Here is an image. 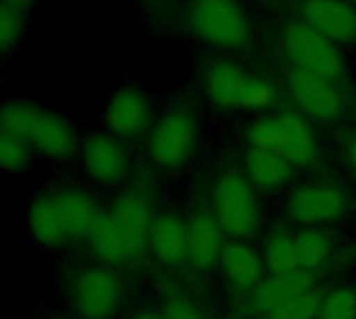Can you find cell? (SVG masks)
I'll list each match as a JSON object with an SVG mask.
<instances>
[{
    "label": "cell",
    "mask_w": 356,
    "mask_h": 319,
    "mask_svg": "<svg viewBox=\"0 0 356 319\" xmlns=\"http://www.w3.org/2000/svg\"><path fill=\"white\" fill-rule=\"evenodd\" d=\"M123 301V282L106 267H86L71 280V305L79 319H111Z\"/></svg>",
    "instance_id": "cell-7"
},
{
    "label": "cell",
    "mask_w": 356,
    "mask_h": 319,
    "mask_svg": "<svg viewBox=\"0 0 356 319\" xmlns=\"http://www.w3.org/2000/svg\"><path fill=\"white\" fill-rule=\"evenodd\" d=\"M321 303H323L321 293L309 290L305 295L286 301L271 313L263 316V319H317L321 311Z\"/></svg>",
    "instance_id": "cell-26"
},
{
    "label": "cell",
    "mask_w": 356,
    "mask_h": 319,
    "mask_svg": "<svg viewBox=\"0 0 356 319\" xmlns=\"http://www.w3.org/2000/svg\"><path fill=\"white\" fill-rule=\"evenodd\" d=\"M277 123H280L277 153H282L294 167L315 165L321 157V148L305 115L296 111H284L277 115Z\"/></svg>",
    "instance_id": "cell-15"
},
{
    "label": "cell",
    "mask_w": 356,
    "mask_h": 319,
    "mask_svg": "<svg viewBox=\"0 0 356 319\" xmlns=\"http://www.w3.org/2000/svg\"><path fill=\"white\" fill-rule=\"evenodd\" d=\"M188 27L196 40L215 48L242 50L250 42V23L240 0H192Z\"/></svg>",
    "instance_id": "cell-3"
},
{
    "label": "cell",
    "mask_w": 356,
    "mask_h": 319,
    "mask_svg": "<svg viewBox=\"0 0 356 319\" xmlns=\"http://www.w3.org/2000/svg\"><path fill=\"white\" fill-rule=\"evenodd\" d=\"M317 319H356V290L334 288L323 297Z\"/></svg>",
    "instance_id": "cell-28"
},
{
    "label": "cell",
    "mask_w": 356,
    "mask_h": 319,
    "mask_svg": "<svg viewBox=\"0 0 356 319\" xmlns=\"http://www.w3.org/2000/svg\"><path fill=\"white\" fill-rule=\"evenodd\" d=\"M288 215L300 226H330L350 215V194L338 184L315 182L296 188L288 201Z\"/></svg>",
    "instance_id": "cell-8"
},
{
    "label": "cell",
    "mask_w": 356,
    "mask_h": 319,
    "mask_svg": "<svg viewBox=\"0 0 356 319\" xmlns=\"http://www.w3.org/2000/svg\"><path fill=\"white\" fill-rule=\"evenodd\" d=\"M25 33V13L0 4V52L2 56L13 54Z\"/></svg>",
    "instance_id": "cell-27"
},
{
    "label": "cell",
    "mask_w": 356,
    "mask_h": 319,
    "mask_svg": "<svg viewBox=\"0 0 356 319\" xmlns=\"http://www.w3.org/2000/svg\"><path fill=\"white\" fill-rule=\"evenodd\" d=\"M288 88L298 111L315 121L332 123L344 115V96L332 79L292 67Z\"/></svg>",
    "instance_id": "cell-9"
},
{
    "label": "cell",
    "mask_w": 356,
    "mask_h": 319,
    "mask_svg": "<svg viewBox=\"0 0 356 319\" xmlns=\"http://www.w3.org/2000/svg\"><path fill=\"white\" fill-rule=\"evenodd\" d=\"M346 2H350V4H355L356 6V0H346Z\"/></svg>",
    "instance_id": "cell-33"
},
{
    "label": "cell",
    "mask_w": 356,
    "mask_h": 319,
    "mask_svg": "<svg viewBox=\"0 0 356 319\" xmlns=\"http://www.w3.org/2000/svg\"><path fill=\"white\" fill-rule=\"evenodd\" d=\"M294 165L280 153L252 148L244 153V171L254 188L280 190L294 178Z\"/></svg>",
    "instance_id": "cell-18"
},
{
    "label": "cell",
    "mask_w": 356,
    "mask_h": 319,
    "mask_svg": "<svg viewBox=\"0 0 356 319\" xmlns=\"http://www.w3.org/2000/svg\"><path fill=\"white\" fill-rule=\"evenodd\" d=\"M200 125L188 107H175L161 115L148 134V157L163 169L186 165L198 146Z\"/></svg>",
    "instance_id": "cell-6"
},
{
    "label": "cell",
    "mask_w": 356,
    "mask_h": 319,
    "mask_svg": "<svg viewBox=\"0 0 356 319\" xmlns=\"http://www.w3.org/2000/svg\"><path fill=\"white\" fill-rule=\"evenodd\" d=\"M111 215L115 217L119 230L123 232L131 259L142 257L150 249V236L154 226L152 215V203L148 201V194L140 188L125 190L111 207Z\"/></svg>",
    "instance_id": "cell-10"
},
{
    "label": "cell",
    "mask_w": 356,
    "mask_h": 319,
    "mask_svg": "<svg viewBox=\"0 0 356 319\" xmlns=\"http://www.w3.org/2000/svg\"><path fill=\"white\" fill-rule=\"evenodd\" d=\"M0 134H10L25 140L33 153L54 161H69L81 148L73 125L65 117L46 107L19 98H10L2 104Z\"/></svg>",
    "instance_id": "cell-1"
},
{
    "label": "cell",
    "mask_w": 356,
    "mask_h": 319,
    "mask_svg": "<svg viewBox=\"0 0 356 319\" xmlns=\"http://www.w3.org/2000/svg\"><path fill=\"white\" fill-rule=\"evenodd\" d=\"M88 242L96 259H100L106 265H123L127 259H131L127 240L119 230L111 211L98 213V217L94 219L88 232Z\"/></svg>",
    "instance_id": "cell-21"
},
{
    "label": "cell",
    "mask_w": 356,
    "mask_h": 319,
    "mask_svg": "<svg viewBox=\"0 0 356 319\" xmlns=\"http://www.w3.org/2000/svg\"><path fill=\"white\" fill-rule=\"evenodd\" d=\"M296 247H298V267L302 272L315 274L334 255V240L327 232L323 230H305L296 236Z\"/></svg>",
    "instance_id": "cell-24"
},
{
    "label": "cell",
    "mask_w": 356,
    "mask_h": 319,
    "mask_svg": "<svg viewBox=\"0 0 356 319\" xmlns=\"http://www.w3.org/2000/svg\"><path fill=\"white\" fill-rule=\"evenodd\" d=\"M213 213L225 236L248 240L259 230V201L254 186L236 169L223 171L213 186Z\"/></svg>",
    "instance_id": "cell-4"
},
{
    "label": "cell",
    "mask_w": 356,
    "mask_h": 319,
    "mask_svg": "<svg viewBox=\"0 0 356 319\" xmlns=\"http://www.w3.org/2000/svg\"><path fill=\"white\" fill-rule=\"evenodd\" d=\"M204 90L217 109L265 111L275 102L273 86L234 61H217L204 73Z\"/></svg>",
    "instance_id": "cell-2"
},
{
    "label": "cell",
    "mask_w": 356,
    "mask_h": 319,
    "mask_svg": "<svg viewBox=\"0 0 356 319\" xmlns=\"http://www.w3.org/2000/svg\"><path fill=\"white\" fill-rule=\"evenodd\" d=\"M188 255L186 263L196 272H209L221 263L225 251V232L213 211L200 207L188 217Z\"/></svg>",
    "instance_id": "cell-12"
},
{
    "label": "cell",
    "mask_w": 356,
    "mask_h": 319,
    "mask_svg": "<svg viewBox=\"0 0 356 319\" xmlns=\"http://www.w3.org/2000/svg\"><path fill=\"white\" fill-rule=\"evenodd\" d=\"M33 163V148L10 134H0V165L4 171L21 173Z\"/></svg>",
    "instance_id": "cell-25"
},
{
    "label": "cell",
    "mask_w": 356,
    "mask_h": 319,
    "mask_svg": "<svg viewBox=\"0 0 356 319\" xmlns=\"http://www.w3.org/2000/svg\"><path fill=\"white\" fill-rule=\"evenodd\" d=\"M265 267L271 276H286L298 272V247L296 236L286 226H275L269 230L263 249Z\"/></svg>",
    "instance_id": "cell-23"
},
{
    "label": "cell",
    "mask_w": 356,
    "mask_h": 319,
    "mask_svg": "<svg viewBox=\"0 0 356 319\" xmlns=\"http://www.w3.org/2000/svg\"><path fill=\"white\" fill-rule=\"evenodd\" d=\"M27 226H29L31 236L46 249L63 247L69 240L65 234L60 215L56 211V205L50 194H44L29 205Z\"/></svg>",
    "instance_id": "cell-22"
},
{
    "label": "cell",
    "mask_w": 356,
    "mask_h": 319,
    "mask_svg": "<svg viewBox=\"0 0 356 319\" xmlns=\"http://www.w3.org/2000/svg\"><path fill=\"white\" fill-rule=\"evenodd\" d=\"M38 0H2L4 6H10V8H17V10H29Z\"/></svg>",
    "instance_id": "cell-31"
},
{
    "label": "cell",
    "mask_w": 356,
    "mask_h": 319,
    "mask_svg": "<svg viewBox=\"0 0 356 319\" xmlns=\"http://www.w3.org/2000/svg\"><path fill=\"white\" fill-rule=\"evenodd\" d=\"M309 290H315V274L311 272H292L286 276H271L269 280H263L252 293H250V309L257 316H267L286 301L305 295Z\"/></svg>",
    "instance_id": "cell-16"
},
{
    "label": "cell",
    "mask_w": 356,
    "mask_h": 319,
    "mask_svg": "<svg viewBox=\"0 0 356 319\" xmlns=\"http://www.w3.org/2000/svg\"><path fill=\"white\" fill-rule=\"evenodd\" d=\"M284 50L294 69L315 73L319 77L340 81L346 75V59L340 46L305 21H292L284 29Z\"/></svg>",
    "instance_id": "cell-5"
},
{
    "label": "cell",
    "mask_w": 356,
    "mask_h": 319,
    "mask_svg": "<svg viewBox=\"0 0 356 319\" xmlns=\"http://www.w3.org/2000/svg\"><path fill=\"white\" fill-rule=\"evenodd\" d=\"M152 119V102L148 94L136 86L119 88L106 102L104 123L117 138H138Z\"/></svg>",
    "instance_id": "cell-11"
},
{
    "label": "cell",
    "mask_w": 356,
    "mask_h": 319,
    "mask_svg": "<svg viewBox=\"0 0 356 319\" xmlns=\"http://www.w3.org/2000/svg\"><path fill=\"white\" fill-rule=\"evenodd\" d=\"M300 21L336 44H356V6L346 0H305Z\"/></svg>",
    "instance_id": "cell-14"
},
{
    "label": "cell",
    "mask_w": 356,
    "mask_h": 319,
    "mask_svg": "<svg viewBox=\"0 0 356 319\" xmlns=\"http://www.w3.org/2000/svg\"><path fill=\"white\" fill-rule=\"evenodd\" d=\"M131 319H165L163 318V313H156V311H142V313H138L136 318Z\"/></svg>",
    "instance_id": "cell-32"
},
{
    "label": "cell",
    "mask_w": 356,
    "mask_h": 319,
    "mask_svg": "<svg viewBox=\"0 0 356 319\" xmlns=\"http://www.w3.org/2000/svg\"><path fill=\"white\" fill-rule=\"evenodd\" d=\"M81 159L86 173L100 184H117L129 169V153L113 134L90 136L81 146Z\"/></svg>",
    "instance_id": "cell-13"
},
{
    "label": "cell",
    "mask_w": 356,
    "mask_h": 319,
    "mask_svg": "<svg viewBox=\"0 0 356 319\" xmlns=\"http://www.w3.org/2000/svg\"><path fill=\"white\" fill-rule=\"evenodd\" d=\"M163 318L165 319H207V316H204L196 305H192L188 299L175 297V299H171V301H167V303H165Z\"/></svg>",
    "instance_id": "cell-29"
},
{
    "label": "cell",
    "mask_w": 356,
    "mask_h": 319,
    "mask_svg": "<svg viewBox=\"0 0 356 319\" xmlns=\"http://www.w3.org/2000/svg\"><path fill=\"white\" fill-rule=\"evenodd\" d=\"M152 255L165 265H177L188 255V224L175 213H161L150 236Z\"/></svg>",
    "instance_id": "cell-20"
},
{
    "label": "cell",
    "mask_w": 356,
    "mask_h": 319,
    "mask_svg": "<svg viewBox=\"0 0 356 319\" xmlns=\"http://www.w3.org/2000/svg\"><path fill=\"white\" fill-rule=\"evenodd\" d=\"M344 163L356 171V134L344 142Z\"/></svg>",
    "instance_id": "cell-30"
},
{
    "label": "cell",
    "mask_w": 356,
    "mask_h": 319,
    "mask_svg": "<svg viewBox=\"0 0 356 319\" xmlns=\"http://www.w3.org/2000/svg\"><path fill=\"white\" fill-rule=\"evenodd\" d=\"M221 267L229 284L238 290H254L263 282L265 259L242 240H232L221 257Z\"/></svg>",
    "instance_id": "cell-19"
},
{
    "label": "cell",
    "mask_w": 356,
    "mask_h": 319,
    "mask_svg": "<svg viewBox=\"0 0 356 319\" xmlns=\"http://www.w3.org/2000/svg\"><path fill=\"white\" fill-rule=\"evenodd\" d=\"M50 196L56 205L67 238L69 240L88 238V232L100 213L92 196H88L83 190H77V188H60V190L50 192Z\"/></svg>",
    "instance_id": "cell-17"
}]
</instances>
